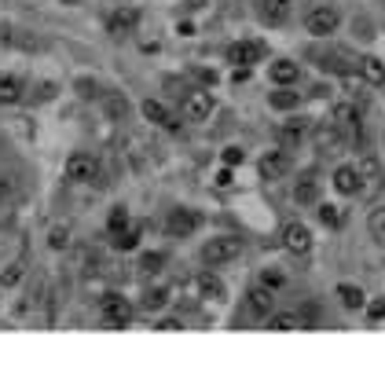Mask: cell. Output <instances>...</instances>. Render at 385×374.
<instances>
[{"instance_id":"6da1fadb","label":"cell","mask_w":385,"mask_h":374,"mask_svg":"<svg viewBox=\"0 0 385 374\" xmlns=\"http://www.w3.org/2000/svg\"><path fill=\"white\" fill-rule=\"evenodd\" d=\"M239 253H242V239H235V235H217V239H209L202 246V261H206L209 268H224V264H231Z\"/></svg>"},{"instance_id":"7a4b0ae2","label":"cell","mask_w":385,"mask_h":374,"mask_svg":"<svg viewBox=\"0 0 385 374\" xmlns=\"http://www.w3.org/2000/svg\"><path fill=\"white\" fill-rule=\"evenodd\" d=\"M356 173H360V187L367 191L371 198H378L382 191H385V169H382V162H378L374 154H363V158H360Z\"/></svg>"},{"instance_id":"3957f363","label":"cell","mask_w":385,"mask_h":374,"mask_svg":"<svg viewBox=\"0 0 385 374\" xmlns=\"http://www.w3.org/2000/svg\"><path fill=\"white\" fill-rule=\"evenodd\" d=\"M264 56H268V45H264V40H235V45H228V51H224V59L235 62V67H253V62H261Z\"/></svg>"},{"instance_id":"277c9868","label":"cell","mask_w":385,"mask_h":374,"mask_svg":"<svg viewBox=\"0 0 385 374\" xmlns=\"http://www.w3.org/2000/svg\"><path fill=\"white\" fill-rule=\"evenodd\" d=\"M103 323L114 327V330L128 327V323H132V305H128L121 294H106L103 297Z\"/></svg>"},{"instance_id":"5b68a950","label":"cell","mask_w":385,"mask_h":374,"mask_svg":"<svg viewBox=\"0 0 385 374\" xmlns=\"http://www.w3.org/2000/svg\"><path fill=\"white\" fill-rule=\"evenodd\" d=\"M338 26H341V19H338L334 8H316V12H308V19H305V30L312 37H330Z\"/></svg>"},{"instance_id":"8992f818","label":"cell","mask_w":385,"mask_h":374,"mask_svg":"<svg viewBox=\"0 0 385 374\" xmlns=\"http://www.w3.org/2000/svg\"><path fill=\"white\" fill-rule=\"evenodd\" d=\"M67 176L70 180H78V184H92L95 176H100V162H95L92 154H70L67 158Z\"/></svg>"},{"instance_id":"52a82bcc","label":"cell","mask_w":385,"mask_h":374,"mask_svg":"<svg viewBox=\"0 0 385 374\" xmlns=\"http://www.w3.org/2000/svg\"><path fill=\"white\" fill-rule=\"evenodd\" d=\"M257 173H261L264 180H283L286 173H290V154L283 151H268L257 158Z\"/></svg>"},{"instance_id":"ba28073f","label":"cell","mask_w":385,"mask_h":374,"mask_svg":"<svg viewBox=\"0 0 385 374\" xmlns=\"http://www.w3.org/2000/svg\"><path fill=\"white\" fill-rule=\"evenodd\" d=\"M198 224H202V217H198L195 209H173L165 217V231L176 235V239H184V235H195Z\"/></svg>"},{"instance_id":"9c48e42d","label":"cell","mask_w":385,"mask_h":374,"mask_svg":"<svg viewBox=\"0 0 385 374\" xmlns=\"http://www.w3.org/2000/svg\"><path fill=\"white\" fill-rule=\"evenodd\" d=\"M283 246L290 253H297V257H305V253L312 250V231H308L305 224H297V220L286 224V228H283Z\"/></svg>"},{"instance_id":"30bf717a","label":"cell","mask_w":385,"mask_h":374,"mask_svg":"<svg viewBox=\"0 0 385 374\" xmlns=\"http://www.w3.org/2000/svg\"><path fill=\"white\" fill-rule=\"evenodd\" d=\"M213 114V95L209 92H187L184 95V121H206Z\"/></svg>"},{"instance_id":"8fae6325","label":"cell","mask_w":385,"mask_h":374,"mask_svg":"<svg viewBox=\"0 0 385 374\" xmlns=\"http://www.w3.org/2000/svg\"><path fill=\"white\" fill-rule=\"evenodd\" d=\"M136 26H140V12H136V8H117V12L106 15V30H110L114 37L132 34Z\"/></svg>"},{"instance_id":"7c38bea8","label":"cell","mask_w":385,"mask_h":374,"mask_svg":"<svg viewBox=\"0 0 385 374\" xmlns=\"http://www.w3.org/2000/svg\"><path fill=\"white\" fill-rule=\"evenodd\" d=\"M257 15H261L264 26H283L290 19V0H261L257 4Z\"/></svg>"},{"instance_id":"4fadbf2b","label":"cell","mask_w":385,"mask_h":374,"mask_svg":"<svg viewBox=\"0 0 385 374\" xmlns=\"http://www.w3.org/2000/svg\"><path fill=\"white\" fill-rule=\"evenodd\" d=\"M272 308H275V290H268L264 283H257L253 290H250V312L257 319H268Z\"/></svg>"},{"instance_id":"5bb4252c","label":"cell","mask_w":385,"mask_h":374,"mask_svg":"<svg viewBox=\"0 0 385 374\" xmlns=\"http://www.w3.org/2000/svg\"><path fill=\"white\" fill-rule=\"evenodd\" d=\"M268 78L275 84H283V89H290V84L301 81V67L290 62V59H279V62H272V67H268Z\"/></svg>"},{"instance_id":"9a60e30c","label":"cell","mask_w":385,"mask_h":374,"mask_svg":"<svg viewBox=\"0 0 385 374\" xmlns=\"http://www.w3.org/2000/svg\"><path fill=\"white\" fill-rule=\"evenodd\" d=\"M334 191L338 195H360V173H356V165H338L334 169Z\"/></svg>"},{"instance_id":"2e32d148","label":"cell","mask_w":385,"mask_h":374,"mask_svg":"<svg viewBox=\"0 0 385 374\" xmlns=\"http://www.w3.org/2000/svg\"><path fill=\"white\" fill-rule=\"evenodd\" d=\"M308 136H312V129H308V121H301V117H294V121H283V129H279L283 147H301Z\"/></svg>"},{"instance_id":"e0dca14e","label":"cell","mask_w":385,"mask_h":374,"mask_svg":"<svg viewBox=\"0 0 385 374\" xmlns=\"http://www.w3.org/2000/svg\"><path fill=\"white\" fill-rule=\"evenodd\" d=\"M334 125L341 129V136H356L360 132V114L352 103H338L334 106Z\"/></svg>"},{"instance_id":"ac0fdd59","label":"cell","mask_w":385,"mask_h":374,"mask_svg":"<svg viewBox=\"0 0 385 374\" xmlns=\"http://www.w3.org/2000/svg\"><path fill=\"white\" fill-rule=\"evenodd\" d=\"M103 117L106 121H125L128 117V100L121 92H106L103 95Z\"/></svg>"},{"instance_id":"d6986e66","label":"cell","mask_w":385,"mask_h":374,"mask_svg":"<svg viewBox=\"0 0 385 374\" xmlns=\"http://www.w3.org/2000/svg\"><path fill=\"white\" fill-rule=\"evenodd\" d=\"M140 110H143V117H147L151 125H165V129H176V117L169 114V110H165V106L158 103V100H143Z\"/></svg>"},{"instance_id":"ffe728a7","label":"cell","mask_w":385,"mask_h":374,"mask_svg":"<svg viewBox=\"0 0 385 374\" xmlns=\"http://www.w3.org/2000/svg\"><path fill=\"white\" fill-rule=\"evenodd\" d=\"M312 140L319 143V154H330V151H338V143H345V136H341L338 125H327V129L312 132Z\"/></svg>"},{"instance_id":"44dd1931","label":"cell","mask_w":385,"mask_h":374,"mask_svg":"<svg viewBox=\"0 0 385 374\" xmlns=\"http://www.w3.org/2000/svg\"><path fill=\"white\" fill-rule=\"evenodd\" d=\"M338 297H341V305H345L349 312H360V308H367V301H363L367 294H363L356 283H341V286H338Z\"/></svg>"},{"instance_id":"7402d4cb","label":"cell","mask_w":385,"mask_h":374,"mask_svg":"<svg viewBox=\"0 0 385 374\" xmlns=\"http://www.w3.org/2000/svg\"><path fill=\"white\" fill-rule=\"evenodd\" d=\"M294 198L301 202V206H312V202H319V184L312 180V173H305V176L294 184Z\"/></svg>"},{"instance_id":"603a6c76","label":"cell","mask_w":385,"mask_h":374,"mask_svg":"<svg viewBox=\"0 0 385 374\" xmlns=\"http://www.w3.org/2000/svg\"><path fill=\"white\" fill-rule=\"evenodd\" d=\"M360 78L367 81V84H385V62L374 59V56L360 59Z\"/></svg>"},{"instance_id":"cb8c5ba5","label":"cell","mask_w":385,"mask_h":374,"mask_svg":"<svg viewBox=\"0 0 385 374\" xmlns=\"http://www.w3.org/2000/svg\"><path fill=\"white\" fill-rule=\"evenodd\" d=\"M195 286H198L202 297H209V301H220V297H224V283L213 272H202L198 279H195Z\"/></svg>"},{"instance_id":"d4e9b609","label":"cell","mask_w":385,"mask_h":374,"mask_svg":"<svg viewBox=\"0 0 385 374\" xmlns=\"http://www.w3.org/2000/svg\"><path fill=\"white\" fill-rule=\"evenodd\" d=\"M23 100V81L12 73H0V103H19Z\"/></svg>"},{"instance_id":"484cf974","label":"cell","mask_w":385,"mask_h":374,"mask_svg":"<svg viewBox=\"0 0 385 374\" xmlns=\"http://www.w3.org/2000/svg\"><path fill=\"white\" fill-rule=\"evenodd\" d=\"M367 231H371V239L378 242V246H385V206L367 213Z\"/></svg>"},{"instance_id":"4316f807","label":"cell","mask_w":385,"mask_h":374,"mask_svg":"<svg viewBox=\"0 0 385 374\" xmlns=\"http://www.w3.org/2000/svg\"><path fill=\"white\" fill-rule=\"evenodd\" d=\"M114 250H136V246H140V228H132V224H128V228H121V231H114Z\"/></svg>"},{"instance_id":"83f0119b","label":"cell","mask_w":385,"mask_h":374,"mask_svg":"<svg viewBox=\"0 0 385 374\" xmlns=\"http://www.w3.org/2000/svg\"><path fill=\"white\" fill-rule=\"evenodd\" d=\"M140 305L147 308V312H158V308H165V305H169V290H165V286H151V290L143 294V301H140Z\"/></svg>"},{"instance_id":"f1b7e54d","label":"cell","mask_w":385,"mask_h":374,"mask_svg":"<svg viewBox=\"0 0 385 374\" xmlns=\"http://www.w3.org/2000/svg\"><path fill=\"white\" fill-rule=\"evenodd\" d=\"M301 316L294 312H279V316H268V330H301Z\"/></svg>"},{"instance_id":"f546056e","label":"cell","mask_w":385,"mask_h":374,"mask_svg":"<svg viewBox=\"0 0 385 374\" xmlns=\"http://www.w3.org/2000/svg\"><path fill=\"white\" fill-rule=\"evenodd\" d=\"M268 103L275 106V110H294V106L301 103V95H297V92H286L283 84H279V92H272V100H268Z\"/></svg>"},{"instance_id":"4dcf8cb0","label":"cell","mask_w":385,"mask_h":374,"mask_svg":"<svg viewBox=\"0 0 385 374\" xmlns=\"http://www.w3.org/2000/svg\"><path fill=\"white\" fill-rule=\"evenodd\" d=\"M261 283L268 286V290L279 294L283 286H286V272H283V268H264V272H261Z\"/></svg>"},{"instance_id":"1f68e13d","label":"cell","mask_w":385,"mask_h":374,"mask_svg":"<svg viewBox=\"0 0 385 374\" xmlns=\"http://www.w3.org/2000/svg\"><path fill=\"white\" fill-rule=\"evenodd\" d=\"M319 220H323L327 228H345V213L338 206H319Z\"/></svg>"},{"instance_id":"d6a6232c","label":"cell","mask_w":385,"mask_h":374,"mask_svg":"<svg viewBox=\"0 0 385 374\" xmlns=\"http://www.w3.org/2000/svg\"><path fill=\"white\" fill-rule=\"evenodd\" d=\"M23 275H26V264H23V261L8 264L4 275H0V286H19V283H23Z\"/></svg>"},{"instance_id":"836d02e7","label":"cell","mask_w":385,"mask_h":374,"mask_svg":"<svg viewBox=\"0 0 385 374\" xmlns=\"http://www.w3.org/2000/svg\"><path fill=\"white\" fill-rule=\"evenodd\" d=\"M15 198H19V184H15L12 176H0V209L12 206Z\"/></svg>"},{"instance_id":"e575fe53","label":"cell","mask_w":385,"mask_h":374,"mask_svg":"<svg viewBox=\"0 0 385 374\" xmlns=\"http://www.w3.org/2000/svg\"><path fill=\"white\" fill-rule=\"evenodd\" d=\"M106 228H110V235L121 231V228H128V209H125V206H114L110 220H106Z\"/></svg>"},{"instance_id":"d590c367","label":"cell","mask_w":385,"mask_h":374,"mask_svg":"<svg viewBox=\"0 0 385 374\" xmlns=\"http://www.w3.org/2000/svg\"><path fill=\"white\" fill-rule=\"evenodd\" d=\"M162 264H165L162 253H147V257H143V272H147V275H154V272H162Z\"/></svg>"},{"instance_id":"8d00e7d4","label":"cell","mask_w":385,"mask_h":374,"mask_svg":"<svg viewBox=\"0 0 385 374\" xmlns=\"http://www.w3.org/2000/svg\"><path fill=\"white\" fill-rule=\"evenodd\" d=\"M367 319H371V323L385 319V297H378V301H371V305H367Z\"/></svg>"},{"instance_id":"74e56055","label":"cell","mask_w":385,"mask_h":374,"mask_svg":"<svg viewBox=\"0 0 385 374\" xmlns=\"http://www.w3.org/2000/svg\"><path fill=\"white\" fill-rule=\"evenodd\" d=\"M242 147H228V151H224V165H242Z\"/></svg>"},{"instance_id":"f35d334b","label":"cell","mask_w":385,"mask_h":374,"mask_svg":"<svg viewBox=\"0 0 385 374\" xmlns=\"http://www.w3.org/2000/svg\"><path fill=\"white\" fill-rule=\"evenodd\" d=\"M51 246H56V250H62V246H67V228H56V231H51Z\"/></svg>"},{"instance_id":"ab89813d","label":"cell","mask_w":385,"mask_h":374,"mask_svg":"<svg viewBox=\"0 0 385 374\" xmlns=\"http://www.w3.org/2000/svg\"><path fill=\"white\" fill-rule=\"evenodd\" d=\"M51 95H56V84H37V100H51Z\"/></svg>"},{"instance_id":"60d3db41","label":"cell","mask_w":385,"mask_h":374,"mask_svg":"<svg viewBox=\"0 0 385 374\" xmlns=\"http://www.w3.org/2000/svg\"><path fill=\"white\" fill-rule=\"evenodd\" d=\"M217 184H220V187H228V184H231V165H228V169H220V176H217Z\"/></svg>"},{"instance_id":"b9f144b4","label":"cell","mask_w":385,"mask_h":374,"mask_svg":"<svg viewBox=\"0 0 385 374\" xmlns=\"http://www.w3.org/2000/svg\"><path fill=\"white\" fill-rule=\"evenodd\" d=\"M158 330H184V327H180L176 319H162V323H158Z\"/></svg>"}]
</instances>
